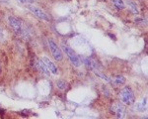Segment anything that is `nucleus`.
<instances>
[{
	"mask_svg": "<svg viewBox=\"0 0 148 119\" xmlns=\"http://www.w3.org/2000/svg\"><path fill=\"white\" fill-rule=\"evenodd\" d=\"M109 81L113 86H121L125 83V77L123 75H115V77H111V79H109Z\"/></svg>",
	"mask_w": 148,
	"mask_h": 119,
	"instance_id": "1a4fd4ad",
	"label": "nucleus"
},
{
	"mask_svg": "<svg viewBox=\"0 0 148 119\" xmlns=\"http://www.w3.org/2000/svg\"><path fill=\"white\" fill-rule=\"evenodd\" d=\"M42 61L44 62V64L46 65V67L48 68V70L49 71V73H53V75H57V73H58V70H57L56 66H55V65L53 64V63L51 62L50 60L48 59V58H46V57H44L42 59Z\"/></svg>",
	"mask_w": 148,
	"mask_h": 119,
	"instance_id": "6e6552de",
	"label": "nucleus"
},
{
	"mask_svg": "<svg viewBox=\"0 0 148 119\" xmlns=\"http://www.w3.org/2000/svg\"><path fill=\"white\" fill-rule=\"evenodd\" d=\"M48 46H49V49H50V52H51V54H52L53 58H54L56 61H58V62L59 61H62V59H63V54H62L60 48L53 42V40L49 39Z\"/></svg>",
	"mask_w": 148,
	"mask_h": 119,
	"instance_id": "39448f33",
	"label": "nucleus"
},
{
	"mask_svg": "<svg viewBox=\"0 0 148 119\" xmlns=\"http://www.w3.org/2000/svg\"><path fill=\"white\" fill-rule=\"evenodd\" d=\"M126 4L128 5V7L130 8V10H131V12L133 13V14H138L139 11L135 2L132 1V0H126Z\"/></svg>",
	"mask_w": 148,
	"mask_h": 119,
	"instance_id": "9d476101",
	"label": "nucleus"
},
{
	"mask_svg": "<svg viewBox=\"0 0 148 119\" xmlns=\"http://www.w3.org/2000/svg\"><path fill=\"white\" fill-rule=\"evenodd\" d=\"M28 8H29V10L33 13L35 16H37L38 19H42V20H44V21H49L50 19H49V16L48 14H46V12H44L42 9H40V8L38 7H35V6H28Z\"/></svg>",
	"mask_w": 148,
	"mask_h": 119,
	"instance_id": "0eeeda50",
	"label": "nucleus"
},
{
	"mask_svg": "<svg viewBox=\"0 0 148 119\" xmlns=\"http://www.w3.org/2000/svg\"><path fill=\"white\" fill-rule=\"evenodd\" d=\"M83 60H84V64L86 65V66L90 69V70L93 71L94 73H96L98 77H102V79H106V81H109V79L104 75V73H103L102 69H101L100 65H99L95 60L92 59V58H84Z\"/></svg>",
	"mask_w": 148,
	"mask_h": 119,
	"instance_id": "f03ea898",
	"label": "nucleus"
},
{
	"mask_svg": "<svg viewBox=\"0 0 148 119\" xmlns=\"http://www.w3.org/2000/svg\"><path fill=\"white\" fill-rule=\"evenodd\" d=\"M119 98H121V102L126 105H131L135 101V96L132 91V89L128 86L123 87L119 92Z\"/></svg>",
	"mask_w": 148,
	"mask_h": 119,
	"instance_id": "7ed1b4c3",
	"label": "nucleus"
},
{
	"mask_svg": "<svg viewBox=\"0 0 148 119\" xmlns=\"http://www.w3.org/2000/svg\"><path fill=\"white\" fill-rule=\"evenodd\" d=\"M38 70H40L42 73H44V75H49V71L48 70V68H46V65L44 64V62H42V60L38 62Z\"/></svg>",
	"mask_w": 148,
	"mask_h": 119,
	"instance_id": "9b49d317",
	"label": "nucleus"
},
{
	"mask_svg": "<svg viewBox=\"0 0 148 119\" xmlns=\"http://www.w3.org/2000/svg\"><path fill=\"white\" fill-rule=\"evenodd\" d=\"M21 3H24V4H30V3H33L34 0H19Z\"/></svg>",
	"mask_w": 148,
	"mask_h": 119,
	"instance_id": "2eb2a0df",
	"label": "nucleus"
},
{
	"mask_svg": "<svg viewBox=\"0 0 148 119\" xmlns=\"http://www.w3.org/2000/svg\"><path fill=\"white\" fill-rule=\"evenodd\" d=\"M146 106H147V97H145V98L142 99L141 102H139L138 104H137L136 107H137V110H139L140 112H142L146 109Z\"/></svg>",
	"mask_w": 148,
	"mask_h": 119,
	"instance_id": "f8f14e48",
	"label": "nucleus"
},
{
	"mask_svg": "<svg viewBox=\"0 0 148 119\" xmlns=\"http://www.w3.org/2000/svg\"><path fill=\"white\" fill-rule=\"evenodd\" d=\"M8 21H9L10 26L13 28V30H14L15 33H16L17 35H19L20 37H23V38H25V39L29 38V33L27 32V30H26L24 28V26H23V23L21 22L19 19H17L16 17H14V16H9Z\"/></svg>",
	"mask_w": 148,
	"mask_h": 119,
	"instance_id": "f257e3e1",
	"label": "nucleus"
},
{
	"mask_svg": "<svg viewBox=\"0 0 148 119\" xmlns=\"http://www.w3.org/2000/svg\"><path fill=\"white\" fill-rule=\"evenodd\" d=\"M100 1H103V0H100Z\"/></svg>",
	"mask_w": 148,
	"mask_h": 119,
	"instance_id": "f3484780",
	"label": "nucleus"
},
{
	"mask_svg": "<svg viewBox=\"0 0 148 119\" xmlns=\"http://www.w3.org/2000/svg\"><path fill=\"white\" fill-rule=\"evenodd\" d=\"M62 49H63V52L65 53V55L67 56V58L69 59L70 63H71L74 67L78 68V67L81 66V59L71 48L66 46V45H62Z\"/></svg>",
	"mask_w": 148,
	"mask_h": 119,
	"instance_id": "20e7f679",
	"label": "nucleus"
},
{
	"mask_svg": "<svg viewBox=\"0 0 148 119\" xmlns=\"http://www.w3.org/2000/svg\"><path fill=\"white\" fill-rule=\"evenodd\" d=\"M0 40H4V36H3V31H2V29L0 28Z\"/></svg>",
	"mask_w": 148,
	"mask_h": 119,
	"instance_id": "dca6fc26",
	"label": "nucleus"
},
{
	"mask_svg": "<svg viewBox=\"0 0 148 119\" xmlns=\"http://www.w3.org/2000/svg\"><path fill=\"white\" fill-rule=\"evenodd\" d=\"M111 111L117 116V118H123L125 116V107L123 103L115 102L111 106Z\"/></svg>",
	"mask_w": 148,
	"mask_h": 119,
	"instance_id": "423d86ee",
	"label": "nucleus"
},
{
	"mask_svg": "<svg viewBox=\"0 0 148 119\" xmlns=\"http://www.w3.org/2000/svg\"><path fill=\"white\" fill-rule=\"evenodd\" d=\"M56 84H57V87H58L59 89H66V88H67V86H68V84L66 83L64 81H62V79H60V81H57Z\"/></svg>",
	"mask_w": 148,
	"mask_h": 119,
	"instance_id": "4468645a",
	"label": "nucleus"
},
{
	"mask_svg": "<svg viewBox=\"0 0 148 119\" xmlns=\"http://www.w3.org/2000/svg\"><path fill=\"white\" fill-rule=\"evenodd\" d=\"M111 1H113L115 7L119 10H123V9H124V7H125L124 2L123 1V0H111Z\"/></svg>",
	"mask_w": 148,
	"mask_h": 119,
	"instance_id": "ddd939ff",
	"label": "nucleus"
}]
</instances>
